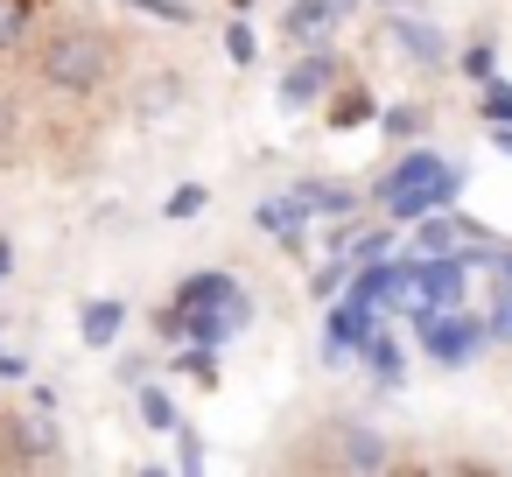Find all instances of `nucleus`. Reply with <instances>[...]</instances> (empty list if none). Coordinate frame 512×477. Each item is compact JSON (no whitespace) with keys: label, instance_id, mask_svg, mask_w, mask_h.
<instances>
[{"label":"nucleus","instance_id":"nucleus-1","mask_svg":"<svg viewBox=\"0 0 512 477\" xmlns=\"http://www.w3.org/2000/svg\"><path fill=\"white\" fill-rule=\"evenodd\" d=\"M456 197H463V169H449V162L428 155V148L400 155V162L379 176V204H386L393 225H414V218H428V211H449Z\"/></svg>","mask_w":512,"mask_h":477},{"label":"nucleus","instance_id":"nucleus-2","mask_svg":"<svg viewBox=\"0 0 512 477\" xmlns=\"http://www.w3.org/2000/svg\"><path fill=\"white\" fill-rule=\"evenodd\" d=\"M106 71H113V36L99 29H64L43 43V85L57 92H99Z\"/></svg>","mask_w":512,"mask_h":477},{"label":"nucleus","instance_id":"nucleus-3","mask_svg":"<svg viewBox=\"0 0 512 477\" xmlns=\"http://www.w3.org/2000/svg\"><path fill=\"white\" fill-rule=\"evenodd\" d=\"M414 337H421V351H428L435 365H470V358L491 344V323L463 316V302H442V309H421V316H414Z\"/></svg>","mask_w":512,"mask_h":477},{"label":"nucleus","instance_id":"nucleus-4","mask_svg":"<svg viewBox=\"0 0 512 477\" xmlns=\"http://www.w3.org/2000/svg\"><path fill=\"white\" fill-rule=\"evenodd\" d=\"M372 330H379V309H372V302H358V295H351V302H337V309H330V344H323V358H330V365H344L351 351H365V337H372Z\"/></svg>","mask_w":512,"mask_h":477},{"label":"nucleus","instance_id":"nucleus-5","mask_svg":"<svg viewBox=\"0 0 512 477\" xmlns=\"http://www.w3.org/2000/svg\"><path fill=\"white\" fill-rule=\"evenodd\" d=\"M351 15V0H295L288 8V43H302V50H323L330 43V29Z\"/></svg>","mask_w":512,"mask_h":477},{"label":"nucleus","instance_id":"nucleus-6","mask_svg":"<svg viewBox=\"0 0 512 477\" xmlns=\"http://www.w3.org/2000/svg\"><path fill=\"white\" fill-rule=\"evenodd\" d=\"M330 78H337V64H330L323 50H309L302 64H288V78H281V99H288V106H309L316 92H330Z\"/></svg>","mask_w":512,"mask_h":477},{"label":"nucleus","instance_id":"nucleus-7","mask_svg":"<svg viewBox=\"0 0 512 477\" xmlns=\"http://www.w3.org/2000/svg\"><path fill=\"white\" fill-rule=\"evenodd\" d=\"M386 36H393V43H400L414 64H428V71H435V64H449V50H442V29H428V22H407V15H393V22H386Z\"/></svg>","mask_w":512,"mask_h":477},{"label":"nucleus","instance_id":"nucleus-8","mask_svg":"<svg viewBox=\"0 0 512 477\" xmlns=\"http://www.w3.org/2000/svg\"><path fill=\"white\" fill-rule=\"evenodd\" d=\"M253 225H260V232H274V239H288V246H302L309 204H302V197H267V204L253 211Z\"/></svg>","mask_w":512,"mask_h":477},{"label":"nucleus","instance_id":"nucleus-9","mask_svg":"<svg viewBox=\"0 0 512 477\" xmlns=\"http://www.w3.org/2000/svg\"><path fill=\"white\" fill-rule=\"evenodd\" d=\"M120 323H127V302H113V295H99V302L78 309V337H85L92 351H106V344L120 337Z\"/></svg>","mask_w":512,"mask_h":477},{"label":"nucleus","instance_id":"nucleus-10","mask_svg":"<svg viewBox=\"0 0 512 477\" xmlns=\"http://www.w3.org/2000/svg\"><path fill=\"white\" fill-rule=\"evenodd\" d=\"M197 302H246V295H239V281H232V274H218V267H211V274H190V281L176 288V309H197Z\"/></svg>","mask_w":512,"mask_h":477},{"label":"nucleus","instance_id":"nucleus-11","mask_svg":"<svg viewBox=\"0 0 512 477\" xmlns=\"http://www.w3.org/2000/svg\"><path fill=\"white\" fill-rule=\"evenodd\" d=\"M295 197L309 204V218H351V211H358V197H351L344 183H302Z\"/></svg>","mask_w":512,"mask_h":477},{"label":"nucleus","instance_id":"nucleus-12","mask_svg":"<svg viewBox=\"0 0 512 477\" xmlns=\"http://www.w3.org/2000/svg\"><path fill=\"white\" fill-rule=\"evenodd\" d=\"M365 365H372V379H379V386H400V372H407V358H400V344H393L386 330H372V337H365Z\"/></svg>","mask_w":512,"mask_h":477},{"label":"nucleus","instance_id":"nucleus-13","mask_svg":"<svg viewBox=\"0 0 512 477\" xmlns=\"http://www.w3.org/2000/svg\"><path fill=\"white\" fill-rule=\"evenodd\" d=\"M344 463H351V470H386L393 449H386L372 428H351V435H344Z\"/></svg>","mask_w":512,"mask_h":477},{"label":"nucleus","instance_id":"nucleus-14","mask_svg":"<svg viewBox=\"0 0 512 477\" xmlns=\"http://www.w3.org/2000/svg\"><path fill=\"white\" fill-rule=\"evenodd\" d=\"M29 22H36V0H0V57L29 36Z\"/></svg>","mask_w":512,"mask_h":477},{"label":"nucleus","instance_id":"nucleus-15","mask_svg":"<svg viewBox=\"0 0 512 477\" xmlns=\"http://www.w3.org/2000/svg\"><path fill=\"white\" fill-rule=\"evenodd\" d=\"M134 400H141V421H148V428H162V435H176V400H169L162 386H141Z\"/></svg>","mask_w":512,"mask_h":477},{"label":"nucleus","instance_id":"nucleus-16","mask_svg":"<svg viewBox=\"0 0 512 477\" xmlns=\"http://www.w3.org/2000/svg\"><path fill=\"white\" fill-rule=\"evenodd\" d=\"M176 372H190L197 386H218V351L211 344H190V351H176Z\"/></svg>","mask_w":512,"mask_h":477},{"label":"nucleus","instance_id":"nucleus-17","mask_svg":"<svg viewBox=\"0 0 512 477\" xmlns=\"http://www.w3.org/2000/svg\"><path fill=\"white\" fill-rule=\"evenodd\" d=\"M379 127H386L393 141H414V134L428 127V113H421V106H386V113H379Z\"/></svg>","mask_w":512,"mask_h":477},{"label":"nucleus","instance_id":"nucleus-18","mask_svg":"<svg viewBox=\"0 0 512 477\" xmlns=\"http://www.w3.org/2000/svg\"><path fill=\"white\" fill-rule=\"evenodd\" d=\"M372 113H379V106H372L365 92H337V106H330V120H337V127H365Z\"/></svg>","mask_w":512,"mask_h":477},{"label":"nucleus","instance_id":"nucleus-19","mask_svg":"<svg viewBox=\"0 0 512 477\" xmlns=\"http://www.w3.org/2000/svg\"><path fill=\"white\" fill-rule=\"evenodd\" d=\"M204 204H211V190H204V183H183V190L162 204V218H176V225H183V218H197Z\"/></svg>","mask_w":512,"mask_h":477},{"label":"nucleus","instance_id":"nucleus-20","mask_svg":"<svg viewBox=\"0 0 512 477\" xmlns=\"http://www.w3.org/2000/svg\"><path fill=\"white\" fill-rule=\"evenodd\" d=\"M477 106H484V120H491V127H512V85L484 78V99H477Z\"/></svg>","mask_w":512,"mask_h":477},{"label":"nucleus","instance_id":"nucleus-21","mask_svg":"<svg viewBox=\"0 0 512 477\" xmlns=\"http://www.w3.org/2000/svg\"><path fill=\"white\" fill-rule=\"evenodd\" d=\"M225 57H232V64H253V57H260V43H253V29H246V22H232V29H225Z\"/></svg>","mask_w":512,"mask_h":477},{"label":"nucleus","instance_id":"nucleus-22","mask_svg":"<svg viewBox=\"0 0 512 477\" xmlns=\"http://www.w3.org/2000/svg\"><path fill=\"white\" fill-rule=\"evenodd\" d=\"M491 71H498V50L491 43H470L463 50V78H491Z\"/></svg>","mask_w":512,"mask_h":477},{"label":"nucleus","instance_id":"nucleus-23","mask_svg":"<svg viewBox=\"0 0 512 477\" xmlns=\"http://www.w3.org/2000/svg\"><path fill=\"white\" fill-rule=\"evenodd\" d=\"M344 274H351V260H323V267L309 274V288H316V295H337V288H344Z\"/></svg>","mask_w":512,"mask_h":477},{"label":"nucleus","instance_id":"nucleus-24","mask_svg":"<svg viewBox=\"0 0 512 477\" xmlns=\"http://www.w3.org/2000/svg\"><path fill=\"white\" fill-rule=\"evenodd\" d=\"M176 463H183V470H204V442H197V428H183V421H176Z\"/></svg>","mask_w":512,"mask_h":477},{"label":"nucleus","instance_id":"nucleus-25","mask_svg":"<svg viewBox=\"0 0 512 477\" xmlns=\"http://www.w3.org/2000/svg\"><path fill=\"white\" fill-rule=\"evenodd\" d=\"M176 106V78H155L148 92H141V113H169Z\"/></svg>","mask_w":512,"mask_h":477},{"label":"nucleus","instance_id":"nucleus-26","mask_svg":"<svg viewBox=\"0 0 512 477\" xmlns=\"http://www.w3.org/2000/svg\"><path fill=\"white\" fill-rule=\"evenodd\" d=\"M491 337H505V344H512V274H505V288H498V309H491Z\"/></svg>","mask_w":512,"mask_h":477},{"label":"nucleus","instance_id":"nucleus-27","mask_svg":"<svg viewBox=\"0 0 512 477\" xmlns=\"http://www.w3.org/2000/svg\"><path fill=\"white\" fill-rule=\"evenodd\" d=\"M127 8H141V15H162V22H190V8H183V0H127Z\"/></svg>","mask_w":512,"mask_h":477},{"label":"nucleus","instance_id":"nucleus-28","mask_svg":"<svg viewBox=\"0 0 512 477\" xmlns=\"http://www.w3.org/2000/svg\"><path fill=\"white\" fill-rule=\"evenodd\" d=\"M8 267H15V246H8V239H0V281H8Z\"/></svg>","mask_w":512,"mask_h":477},{"label":"nucleus","instance_id":"nucleus-29","mask_svg":"<svg viewBox=\"0 0 512 477\" xmlns=\"http://www.w3.org/2000/svg\"><path fill=\"white\" fill-rule=\"evenodd\" d=\"M498 148H505V155H512V127H498Z\"/></svg>","mask_w":512,"mask_h":477},{"label":"nucleus","instance_id":"nucleus-30","mask_svg":"<svg viewBox=\"0 0 512 477\" xmlns=\"http://www.w3.org/2000/svg\"><path fill=\"white\" fill-rule=\"evenodd\" d=\"M232 8H253V0H232Z\"/></svg>","mask_w":512,"mask_h":477},{"label":"nucleus","instance_id":"nucleus-31","mask_svg":"<svg viewBox=\"0 0 512 477\" xmlns=\"http://www.w3.org/2000/svg\"><path fill=\"white\" fill-rule=\"evenodd\" d=\"M393 8H414V0H393Z\"/></svg>","mask_w":512,"mask_h":477}]
</instances>
